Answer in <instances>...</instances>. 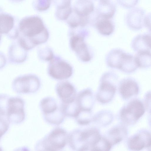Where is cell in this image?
I'll return each instance as SVG.
<instances>
[{"instance_id":"obj_33","label":"cell","mask_w":151,"mask_h":151,"mask_svg":"<svg viewBox=\"0 0 151 151\" xmlns=\"http://www.w3.org/2000/svg\"><path fill=\"white\" fill-rule=\"evenodd\" d=\"M139 0H116L117 4L121 7L126 9L133 8L138 3Z\"/></svg>"},{"instance_id":"obj_30","label":"cell","mask_w":151,"mask_h":151,"mask_svg":"<svg viewBox=\"0 0 151 151\" xmlns=\"http://www.w3.org/2000/svg\"><path fill=\"white\" fill-rule=\"evenodd\" d=\"M51 1V0H34L33 5L37 10L44 11L50 7Z\"/></svg>"},{"instance_id":"obj_13","label":"cell","mask_w":151,"mask_h":151,"mask_svg":"<svg viewBox=\"0 0 151 151\" xmlns=\"http://www.w3.org/2000/svg\"><path fill=\"white\" fill-rule=\"evenodd\" d=\"M56 91L58 96L63 104H68L73 102L77 95L74 86L67 81L58 83L56 86Z\"/></svg>"},{"instance_id":"obj_18","label":"cell","mask_w":151,"mask_h":151,"mask_svg":"<svg viewBox=\"0 0 151 151\" xmlns=\"http://www.w3.org/2000/svg\"><path fill=\"white\" fill-rule=\"evenodd\" d=\"M119 91L123 98L127 99L138 94L139 87L134 79L128 78L122 79L120 81Z\"/></svg>"},{"instance_id":"obj_29","label":"cell","mask_w":151,"mask_h":151,"mask_svg":"<svg viewBox=\"0 0 151 151\" xmlns=\"http://www.w3.org/2000/svg\"><path fill=\"white\" fill-rule=\"evenodd\" d=\"M10 97L6 94H0V115L6 116Z\"/></svg>"},{"instance_id":"obj_25","label":"cell","mask_w":151,"mask_h":151,"mask_svg":"<svg viewBox=\"0 0 151 151\" xmlns=\"http://www.w3.org/2000/svg\"><path fill=\"white\" fill-rule=\"evenodd\" d=\"M150 51L138 52L135 57L138 67L146 68L151 65Z\"/></svg>"},{"instance_id":"obj_12","label":"cell","mask_w":151,"mask_h":151,"mask_svg":"<svg viewBox=\"0 0 151 151\" xmlns=\"http://www.w3.org/2000/svg\"><path fill=\"white\" fill-rule=\"evenodd\" d=\"M145 11L139 7L133 8L126 14L125 21L127 27L134 30H138L144 26Z\"/></svg>"},{"instance_id":"obj_28","label":"cell","mask_w":151,"mask_h":151,"mask_svg":"<svg viewBox=\"0 0 151 151\" xmlns=\"http://www.w3.org/2000/svg\"><path fill=\"white\" fill-rule=\"evenodd\" d=\"M112 146L109 141L101 136L93 145L92 151H109Z\"/></svg>"},{"instance_id":"obj_11","label":"cell","mask_w":151,"mask_h":151,"mask_svg":"<svg viewBox=\"0 0 151 151\" xmlns=\"http://www.w3.org/2000/svg\"><path fill=\"white\" fill-rule=\"evenodd\" d=\"M14 17L4 12L0 7V33L5 34L10 39L17 38V25Z\"/></svg>"},{"instance_id":"obj_4","label":"cell","mask_w":151,"mask_h":151,"mask_svg":"<svg viewBox=\"0 0 151 151\" xmlns=\"http://www.w3.org/2000/svg\"><path fill=\"white\" fill-rule=\"evenodd\" d=\"M40 107L45 121L52 125L61 124L65 117L60 105L58 104L55 100L51 97H47L40 101Z\"/></svg>"},{"instance_id":"obj_26","label":"cell","mask_w":151,"mask_h":151,"mask_svg":"<svg viewBox=\"0 0 151 151\" xmlns=\"http://www.w3.org/2000/svg\"><path fill=\"white\" fill-rule=\"evenodd\" d=\"M74 118L78 124L85 125L89 124L93 118L91 111L81 110L78 111Z\"/></svg>"},{"instance_id":"obj_8","label":"cell","mask_w":151,"mask_h":151,"mask_svg":"<svg viewBox=\"0 0 151 151\" xmlns=\"http://www.w3.org/2000/svg\"><path fill=\"white\" fill-rule=\"evenodd\" d=\"M24 106L25 102L21 97H10L6 116L10 123L18 124L24 121Z\"/></svg>"},{"instance_id":"obj_27","label":"cell","mask_w":151,"mask_h":151,"mask_svg":"<svg viewBox=\"0 0 151 151\" xmlns=\"http://www.w3.org/2000/svg\"><path fill=\"white\" fill-rule=\"evenodd\" d=\"M113 115L108 111H104L98 113L93 118V120L101 125H106L112 120Z\"/></svg>"},{"instance_id":"obj_32","label":"cell","mask_w":151,"mask_h":151,"mask_svg":"<svg viewBox=\"0 0 151 151\" xmlns=\"http://www.w3.org/2000/svg\"><path fill=\"white\" fill-rule=\"evenodd\" d=\"M9 123L6 116L0 115V138H1L8 130Z\"/></svg>"},{"instance_id":"obj_16","label":"cell","mask_w":151,"mask_h":151,"mask_svg":"<svg viewBox=\"0 0 151 151\" xmlns=\"http://www.w3.org/2000/svg\"><path fill=\"white\" fill-rule=\"evenodd\" d=\"M129 148L133 150H140L151 146L150 134L146 131H142L131 137L128 142Z\"/></svg>"},{"instance_id":"obj_14","label":"cell","mask_w":151,"mask_h":151,"mask_svg":"<svg viewBox=\"0 0 151 151\" xmlns=\"http://www.w3.org/2000/svg\"><path fill=\"white\" fill-rule=\"evenodd\" d=\"M74 101L76 109L75 116L80 111H91L94 103L93 95L91 90L88 88L80 91L77 94Z\"/></svg>"},{"instance_id":"obj_9","label":"cell","mask_w":151,"mask_h":151,"mask_svg":"<svg viewBox=\"0 0 151 151\" xmlns=\"http://www.w3.org/2000/svg\"><path fill=\"white\" fill-rule=\"evenodd\" d=\"M145 109L142 102L135 99L130 102L121 110L120 118L122 121L128 125L134 124L144 114Z\"/></svg>"},{"instance_id":"obj_15","label":"cell","mask_w":151,"mask_h":151,"mask_svg":"<svg viewBox=\"0 0 151 151\" xmlns=\"http://www.w3.org/2000/svg\"><path fill=\"white\" fill-rule=\"evenodd\" d=\"M27 51L20 46L17 40L14 41L10 44L8 49L9 62L15 64L24 62L27 58Z\"/></svg>"},{"instance_id":"obj_22","label":"cell","mask_w":151,"mask_h":151,"mask_svg":"<svg viewBox=\"0 0 151 151\" xmlns=\"http://www.w3.org/2000/svg\"><path fill=\"white\" fill-rule=\"evenodd\" d=\"M71 0H55L56 6L55 15L60 20H65L72 12Z\"/></svg>"},{"instance_id":"obj_37","label":"cell","mask_w":151,"mask_h":151,"mask_svg":"<svg viewBox=\"0 0 151 151\" xmlns=\"http://www.w3.org/2000/svg\"><path fill=\"white\" fill-rule=\"evenodd\" d=\"M2 34L0 33V43L1 40V38Z\"/></svg>"},{"instance_id":"obj_17","label":"cell","mask_w":151,"mask_h":151,"mask_svg":"<svg viewBox=\"0 0 151 151\" xmlns=\"http://www.w3.org/2000/svg\"><path fill=\"white\" fill-rule=\"evenodd\" d=\"M91 23L100 34L104 36L111 35L114 30V24L111 19L99 17L95 12Z\"/></svg>"},{"instance_id":"obj_23","label":"cell","mask_w":151,"mask_h":151,"mask_svg":"<svg viewBox=\"0 0 151 151\" xmlns=\"http://www.w3.org/2000/svg\"><path fill=\"white\" fill-rule=\"evenodd\" d=\"M132 46L134 50L137 52L150 51V35L145 33L137 35L133 40Z\"/></svg>"},{"instance_id":"obj_1","label":"cell","mask_w":151,"mask_h":151,"mask_svg":"<svg viewBox=\"0 0 151 151\" xmlns=\"http://www.w3.org/2000/svg\"><path fill=\"white\" fill-rule=\"evenodd\" d=\"M17 40L27 51L47 42L49 37L48 30L41 19L37 16L25 17L17 24Z\"/></svg>"},{"instance_id":"obj_10","label":"cell","mask_w":151,"mask_h":151,"mask_svg":"<svg viewBox=\"0 0 151 151\" xmlns=\"http://www.w3.org/2000/svg\"><path fill=\"white\" fill-rule=\"evenodd\" d=\"M48 73L52 78L62 80L69 78L73 73L72 67L58 56H54L50 60L48 68Z\"/></svg>"},{"instance_id":"obj_38","label":"cell","mask_w":151,"mask_h":151,"mask_svg":"<svg viewBox=\"0 0 151 151\" xmlns=\"http://www.w3.org/2000/svg\"><path fill=\"white\" fill-rule=\"evenodd\" d=\"M1 138H0V141H1ZM2 150V148H1V147H0V150Z\"/></svg>"},{"instance_id":"obj_3","label":"cell","mask_w":151,"mask_h":151,"mask_svg":"<svg viewBox=\"0 0 151 151\" xmlns=\"http://www.w3.org/2000/svg\"><path fill=\"white\" fill-rule=\"evenodd\" d=\"M68 134L64 129L56 127L40 140L35 146L37 150L60 151L68 142Z\"/></svg>"},{"instance_id":"obj_34","label":"cell","mask_w":151,"mask_h":151,"mask_svg":"<svg viewBox=\"0 0 151 151\" xmlns=\"http://www.w3.org/2000/svg\"><path fill=\"white\" fill-rule=\"evenodd\" d=\"M7 59L4 54L0 51V70L3 68L6 65Z\"/></svg>"},{"instance_id":"obj_2","label":"cell","mask_w":151,"mask_h":151,"mask_svg":"<svg viewBox=\"0 0 151 151\" xmlns=\"http://www.w3.org/2000/svg\"><path fill=\"white\" fill-rule=\"evenodd\" d=\"M101 137L99 131L95 128L77 129L68 134V142L73 150H91L93 145Z\"/></svg>"},{"instance_id":"obj_7","label":"cell","mask_w":151,"mask_h":151,"mask_svg":"<svg viewBox=\"0 0 151 151\" xmlns=\"http://www.w3.org/2000/svg\"><path fill=\"white\" fill-rule=\"evenodd\" d=\"M40 86L39 78L32 74L20 75L13 80L12 83L13 90L18 94H28L37 92Z\"/></svg>"},{"instance_id":"obj_21","label":"cell","mask_w":151,"mask_h":151,"mask_svg":"<svg viewBox=\"0 0 151 151\" xmlns=\"http://www.w3.org/2000/svg\"><path fill=\"white\" fill-rule=\"evenodd\" d=\"M138 67L135 56L124 51L119 59L117 69L125 73H131Z\"/></svg>"},{"instance_id":"obj_31","label":"cell","mask_w":151,"mask_h":151,"mask_svg":"<svg viewBox=\"0 0 151 151\" xmlns=\"http://www.w3.org/2000/svg\"><path fill=\"white\" fill-rule=\"evenodd\" d=\"M38 54L40 58L45 61H50L54 56L52 50L48 47L40 50Z\"/></svg>"},{"instance_id":"obj_35","label":"cell","mask_w":151,"mask_h":151,"mask_svg":"<svg viewBox=\"0 0 151 151\" xmlns=\"http://www.w3.org/2000/svg\"><path fill=\"white\" fill-rule=\"evenodd\" d=\"M144 26L150 30V14L146 15L144 20Z\"/></svg>"},{"instance_id":"obj_39","label":"cell","mask_w":151,"mask_h":151,"mask_svg":"<svg viewBox=\"0 0 151 151\" xmlns=\"http://www.w3.org/2000/svg\"><path fill=\"white\" fill-rule=\"evenodd\" d=\"M99 0V1H100V0Z\"/></svg>"},{"instance_id":"obj_5","label":"cell","mask_w":151,"mask_h":151,"mask_svg":"<svg viewBox=\"0 0 151 151\" xmlns=\"http://www.w3.org/2000/svg\"><path fill=\"white\" fill-rule=\"evenodd\" d=\"M88 31L85 29L79 28L77 31L72 32L70 40V46L79 59L83 62L90 61L92 58L91 52L85 38L88 36Z\"/></svg>"},{"instance_id":"obj_6","label":"cell","mask_w":151,"mask_h":151,"mask_svg":"<svg viewBox=\"0 0 151 151\" xmlns=\"http://www.w3.org/2000/svg\"><path fill=\"white\" fill-rule=\"evenodd\" d=\"M117 78L115 74L112 72H107L102 75L96 95V99L99 101L106 103L112 99L116 91L114 83Z\"/></svg>"},{"instance_id":"obj_19","label":"cell","mask_w":151,"mask_h":151,"mask_svg":"<svg viewBox=\"0 0 151 151\" xmlns=\"http://www.w3.org/2000/svg\"><path fill=\"white\" fill-rule=\"evenodd\" d=\"M116 10V6L112 0H101L98 3L95 11L98 16L111 19Z\"/></svg>"},{"instance_id":"obj_36","label":"cell","mask_w":151,"mask_h":151,"mask_svg":"<svg viewBox=\"0 0 151 151\" xmlns=\"http://www.w3.org/2000/svg\"><path fill=\"white\" fill-rule=\"evenodd\" d=\"M24 0H9L11 1L14 3H19L23 1Z\"/></svg>"},{"instance_id":"obj_20","label":"cell","mask_w":151,"mask_h":151,"mask_svg":"<svg viewBox=\"0 0 151 151\" xmlns=\"http://www.w3.org/2000/svg\"><path fill=\"white\" fill-rule=\"evenodd\" d=\"M73 10L81 16L90 20L95 11L93 3L92 0H76Z\"/></svg>"},{"instance_id":"obj_24","label":"cell","mask_w":151,"mask_h":151,"mask_svg":"<svg viewBox=\"0 0 151 151\" xmlns=\"http://www.w3.org/2000/svg\"><path fill=\"white\" fill-rule=\"evenodd\" d=\"M107 138L112 146L121 141L127 134V132L124 127H116L111 129L108 133Z\"/></svg>"}]
</instances>
